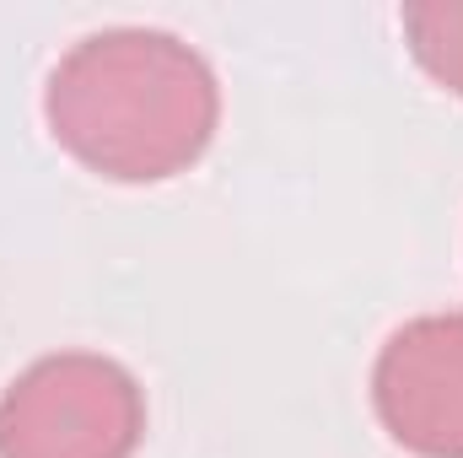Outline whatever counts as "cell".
Returning <instances> with one entry per match:
<instances>
[{
	"label": "cell",
	"instance_id": "cell-2",
	"mask_svg": "<svg viewBox=\"0 0 463 458\" xmlns=\"http://www.w3.org/2000/svg\"><path fill=\"white\" fill-rule=\"evenodd\" d=\"M146 388L98 350L38 356L0 394V458H135Z\"/></svg>",
	"mask_w": 463,
	"mask_h": 458
},
{
	"label": "cell",
	"instance_id": "cell-1",
	"mask_svg": "<svg viewBox=\"0 0 463 458\" xmlns=\"http://www.w3.org/2000/svg\"><path fill=\"white\" fill-rule=\"evenodd\" d=\"M49 135L109 184L189 173L222 124L211 60L162 27H103L60 54L43 87Z\"/></svg>",
	"mask_w": 463,
	"mask_h": 458
},
{
	"label": "cell",
	"instance_id": "cell-4",
	"mask_svg": "<svg viewBox=\"0 0 463 458\" xmlns=\"http://www.w3.org/2000/svg\"><path fill=\"white\" fill-rule=\"evenodd\" d=\"M399 27L415 65L442 92L463 98V0H415L399 11Z\"/></svg>",
	"mask_w": 463,
	"mask_h": 458
},
{
	"label": "cell",
	"instance_id": "cell-3",
	"mask_svg": "<svg viewBox=\"0 0 463 458\" xmlns=\"http://www.w3.org/2000/svg\"><path fill=\"white\" fill-rule=\"evenodd\" d=\"M372 410L404 453L463 458V313H420L383 340Z\"/></svg>",
	"mask_w": 463,
	"mask_h": 458
}]
</instances>
